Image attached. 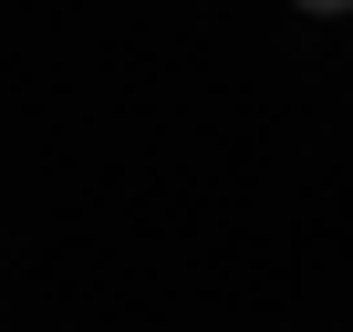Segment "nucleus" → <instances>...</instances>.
Wrapping results in <instances>:
<instances>
[{"label":"nucleus","instance_id":"f257e3e1","mask_svg":"<svg viewBox=\"0 0 353 332\" xmlns=\"http://www.w3.org/2000/svg\"><path fill=\"white\" fill-rule=\"evenodd\" d=\"M301 11H353V0H301Z\"/></svg>","mask_w":353,"mask_h":332}]
</instances>
